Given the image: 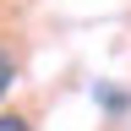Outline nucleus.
<instances>
[{"instance_id":"nucleus-1","label":"nucleus","mask_w":131,"mask_h":131,"mask_svg":"<svg viewBox=\"0 0 131 131\" xmlns=\"http://www.w3.org/2000/svg\"><path fill=\"white\" fill-rule=\"evenodd\" d=\"M11 82H16V60L0 49V98H6V88H11Z\"/></svg>"},{"instance_id":"nucleus-2","label":"nucleus","mask_w":131,"mask_h":131,"mask_svg":"<svg viewBox=\"0 0 131 131\" xmlns=\"http://www.w3.org/2000/svg\"><path fill=\"white\" fill-rule=\"evenodd\" d=\"M0 131H33V126L22 120V115H0Z\"/></svg>"}]
</instances>
